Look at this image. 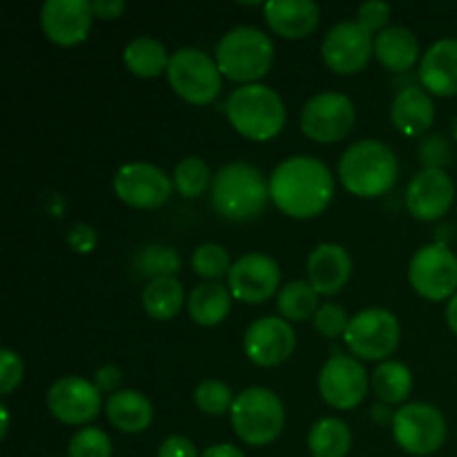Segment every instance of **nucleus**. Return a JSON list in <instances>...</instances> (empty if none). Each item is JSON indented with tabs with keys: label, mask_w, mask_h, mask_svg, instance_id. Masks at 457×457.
<instances>
[{
	"label": "nucleus",
	"mask_w": 457,
	"mask_h": 457,
	"mask_svg": "<svg viewBox=\"0 0 457 457\" xmlns=\"http://www.w3.org/2000/svg\"><path fill=\"white\" fill-rule=\"evenodd\" d=\"M333 195V174L315 156H290L270 177V199L293 219L317 217L328 208Z\"/></svg>",
	"instance_id": "obj_1"
},
{
	"label": "nucleus",
	"mask_w": 457,
	"mask_h": 457,
	"mask_svg": "<svg viewBox=\"0 0 457 457\" xmlns=\"http://www.w3.org/2000/svg\"><path fill=\"white\" fill-rule=\"evenodd\" d=\"M270 199V183L250 163H228L212 179V205L228 221L259 217Z\"/></svg>",
	"instance_id": "obj_2"
},
{
	"label": "nucleus",
	"mask_w": 457,
	"mask_h": 457,
	"mask_svg": "<svg viewBox=\"0 0 457 457\" xmlns=\"http://www.w3.org/2000/svg\"><path fill=\"white\" fill-rule=\"evenodd\" d=\"M339 179L344 187L357 196H379L393 187L397 179V156L391 147L375 138L357 141L339 161Z\"/></svg>",
	"instance_id": "obj_3"
},
{
	"label": "nucleus",
	"mask_w": 457,
	"mask_h": 457,
	"mask_svg": "<svg viewBox=\"0 0 457 457\" xmlns=\"http://www.w3.org/2000/svg\"><path fill=\"white\" fill-rule=\"evenodd\" d=\"M226 114L237 132L253 141L277 137L286 123V105L268 85L250 83L232 89L226 101Z\"/></svg>",
	"instance_id": "obj_4"
},
{
	"label": "nucleus",
	"mask_w": 457,
	"mask_h": 457,
	"mask_svg": "<svg viewBox=\"0 0 457 457\" xmlns=\"http://www.w3.org/2000/svg\"><path fill=\"white\" fill-rule=\"evenodd\" d=\"M275 47L262 29L239 25L221 36L217 45V65L221 74L239 83H253L270 71Z\"/></svg>",
	"instance_id": "obj_5"
},
{
	"label": "nucleus",
	"mask_w": 457,
	"mask_h": 457,
	"mask_svg": "<svg viewBox=\"0 0 457 457\" xmlns=\"http://www.w3.org/2000/svg\"><path fill=\"white\" fill-rule=\"evenodd\" d=\"M232 428L250 446H266L284 431V402L272 391L250 386L235 397L230 409Z\"/></svg>",
	"instance_id": "obj_6"
},
{
	"label": "nucleus",
	"mask_w": 457,
	"mask_h": 457,
	"mask_svg": "<svg viewBox=\"0 0 457 457\" xmlns=\"http://www.w3.org/2000/svg\"><path fill=\"white\" fill-rule=\"evenodd\" d=\"M168 79L174 92L187 103L205 105L214 101L221 89V71L219 65L196 47H181L170 56Z\"/></svg>",
	"instance_id": "obj_7"
},
{
	"label": "nucleus",
	"mask_w": 457,
	"mask_h": 457,
	"mask_svg": "<svg viewBox=\"0 0 457 457\" xmlns=\"http://www.w3.org/2000/svg\"><path fill=\"white\" fill-rule=\"evenodd\" d=\"M393 436L411 455H431L445 445L446 420L427 402L404 404L393 418Z\"/></svg>",
	"instance_id": "obj_8"
},
{
	"label": "nucleus",
	"mask_w": 457,
	"mask_h": 457,
	"mask_svg": "<svg viewBox=\"0 0 457 457\" xmlns=\"http://www.w3.org/2000/svg\"><path fill=\"white\" fill-rule=\"evenodd\" d=\"M348 348L361 360H384L393 355L400 344V324L393 312L384 308H366L357 312L344 333Z\"/></svg>",
	"instance_id": "obj_9"
},
{
	"label": "nucleus",
	"mask_w": 457,
	"mask_h": 457,
	"mask_svg": "<svg viewBox=\"0 0 457 457\" xmlns=\"http://www.w3.org/2000/svg\"><path fill=\"white\" fill-rule=\"evenodd\" d=\"M409 279L422 297L442 302L457 290V257L446 244H428L415 253Z\"/></svg>",
	"instance_id": "obj_10"
},
{
	"label": "nucleus",
	"mask_w": 457,
	"mask_h": 457,
	"mask_svg": "<svg viewBox=\"0 0 457 457\" xmlns=\"http://www.w3.org/2000/svg\"><path fill=\"white\" fill-rule=\"evenodd\" d=\"M357 119L355 105L346 94L321 92L302 110V129L320 143H335L346 137Z\"/></svg>",
	"instance_id": "obj_11"
},
{
	"label": "nucleus",
	"mask_w": 457,
	"mask_h": 457,
	"mask_svg": "<svg viewBox=\"0 0 457 457\" xmlns=\"http://www.w3.org/2000/svg\"><path fill=\"white\" fill-rule=\"evenodd\" d=\"M114 192L132 208H159L172 195V181L156 165L134 161L119 168L114 177Z\"/></svg>",
	"instance_id": "obj_12"
},
{
	"label": "nucleus",
	"mask_w": 457,
	"mask_h": 457,
	"mask_svg": "<svg viewBox=\"0 0 457 457\" xmlns=\"http://www.w3.org/2000/svg\"><path fill=\"white\" fill-rule=\"evenodd\" d=\"M373 54V36L357 21H344L330 27L321 45L326 65L337 74H355L364 70Z\"/></svg>",
	"instance_id": "obj_13"
},
{
	"label": "nucleus",
	"mask_w": 457,
	"mask_h": 457,
	"mask_svg": "<svg viewBox=\"0 0 457 457\" xmlns=\"http://www.w3.org/2000/svg\"><path fill=\"white\" fill-rule=\"evenodd\" d=\"M369 391V375L355 357L335 355L320 373V393L333 409H355Z\"/></svg>",
	"instance_id": "obj_14"
},
{
	"label": "nucleus",
	"mask_w": 457,
	"mask_h": 457,
	"mask_svg": "<svg viewBox=\"0 0 457 457\" xmlns=\"http://www.w3.org/2000/svg\"><path fill=\"white\" fill-rule=\"evenodd\" d=\"M279 281L281 270L277 262L262 253L244 254L228 272V288L232 297L245 303H262L270 299Z\"/></svg>",
	"instance_id": "obj_15"
},
{
	"label": "nucleus",
	"mask_w": 457,
	"mask_h": 457,
	"mask_svg": "<svg viewBox=\"0 0 457 457\" xmlns=\"http://www.w3.org/2000/svg\"><path fill=\"white\" fill-rule=\"evenodd\" d=\"M101 391L94 382L67 375L54 382L47 391V409L65 424H87L101 411Z\"/></svg>",
	"instance_id": "obj_16"
},
{
	"label": "nucleus",
	"mask_w": 457,
	"mask_h": 457,
	"mask_svg": "<svg viewBox=\"0 0 457 457\" xmlns=\"http://www.w3.org/2000/svg\"><path fill=\"white\" fill-rule=\"evenodd\" d=\"M293 326L279 317H262L245 330L244 351L259 366H279L295 351Z\"/></svg>",
	"instance_id": "obj_17"
},
{
	"label": "nucleus",
	"mask_w": 457,
	"mask_h": 457,
	"mask_svg": "<svg viewBox=\"0 0 457 457\" xmlns=\"http://www.w3.org/2000/svg\"><path fill=\"white\" fill-rule=\"evenodd\" d=\"M455 187L445 170L424 168L406 187V208L420 221H436L453 205Z\"/></svg>",
	"instance_id": "obj_18"
},
{
	"label": "nucleus",
	"mask_w": 457,
	"mask_h": 457,
	"mask_svg": "<svg viewBox=\"0 0 457 457\" xmlns=\"http://www.w3.org/2000/svg\"><path fill=\"white\" fill-rule=\"evenodd\" d=\"M92 3L87 0H45L40 25L45 36L58 45L83 43L92 27Z\"/></svg>",
	"instance_id": "obj_19"
},
{
	"label": "nucleus",
	"mask_w": 457,
	"mask_h": 457,
	"mask_svg": "<svg viewBox=\"0 0 457 457\" xmlns=\"http://www.w3.org/2000/svg\"><path fill=\"white\" fill-rule=\"evenodd\" d=\"M353 262L337 244H320L308 257V284L317 295H335L351 279Z\"/></svg>",
	"instance_id": "obj_20"
},
{
	"label": "nucleus",
	"mask_w": 457,
	"mask_h": 457,
	"mask_svg": "<svg viewBox=\"0 0 457 457\" xmlns=\"http://www.w3.org/2000/svg\"><path fill=\"white\" fill-rule=\"evenodd\" d=\"M424 89L437 96L457 94V38H442L424 52L420 62Z\"/></svg>",
	"instance_id": "obj_21"
},
{
	"label": "nucleus",
	"mask_w": 457,
	"mask_h": 457,
	"mask_svg": "<svg viewBox=\"0 0 457 457\" xmlns=\"http://www.w3.org/2000/svg\"><path fill=\"white\" fill-rule=\"evenodd\" d=\"M263 16L272 31L284 38H303L320 22V7L312 0H268Z\"/></svg>",
	"instance_id": "obj_22"
},
{
	"label": "nucleus",
	"mask_w": 457,
	"mask_h": 457,
	"mask_svg": "<svg viewBox=\"0 0 457 457\" xmlns=\"http://www.w3.org/2000/svg\"><path fill=\"white\" fill-rule=\"evenodd\" d=\"M436 119V107L431 96L422 87H404L395 96L391 107V120L406 137H422L428 132Z\"/></svg>",
	"instance_id": "obj_23"
},
{
	"label": "nucleus",
	"mask_w": 457,
	"mask_h": 457,
	"mask_svg": "<svg viewBox=\"0 0 457 457\" xmlns=\"http://www.w3.org/2000/svg\"><path fill=\"white\" fill-rule=\"evenodd\" d=\"M107 420L123 433H141L152 422V404L143 393L123 388L107 397Z\"/></svg>",
	"instance_id": "obj_24"
},
{
	"label": "nucleus",
	"mask_w": 457,
	"mask_h": 457,
	"mask_svg": "<svg viewBox=\"0 0 457 457\" xmlns=\"http://www.w3.org/2000/svg\"><path fill=\"white\" fill-rule=\"evenodd\" d=\"M420 43L411 29L402 25L386 27L375 38V56L384 67L393 71H404L418 61Z\"/></svg>",
	"instance_id": "obj_25"
},
{
	"label": "nucleus",
	"mask_w": 457,
	"mask_h": 457,
	"mask_svg": "<svg viewBox=\"0 0 457 457\" xmlns=\"http://www.w3.org/2000/svg\"><path fill=\"white\" fill-rule=\"evenodd\" d=\"M230 288L217 284V281L199 284L187 297V311H190V317L199 326L221 324L228 312H230Z\"/></svg>",
	"instance_id": "obj_26"
},
{
	"label": "nucleus",
	"mask_w": 457,
	"mask_h": 457,
	"mask_svg": "<svg viewBox=\"0 0 457 457\" xmlns=\"http://www.w3.org/2000/svg\"><path fill=\"white\" fill-rule=\"evenodd\" d=\"M123 61L132 74L143 76V79L159 76L170 65L165 45L152 36H138L129 40L123 49Z\"/></svg>",
	"instance_id": "obj_27"
},
{
	"label": "nucleus",
	"mask_w": 457,
	"mask_h": 457,
	"mask_svg": "<svg viewBox=\"0 0 457 457\" xmlns=\"http://www.w3.org/2000/svg\"><path fill=\"white\" fill-rule=\"evenodd\" d=\"M312 457H346L351 451V428L337 418H321L308 436Z\"/></svg>",
	"instance_id": "obj_28"
},
{
	"label": "nucleus",
	"mask_w": 457,
	"mask_h": 457,
	"mask_svg": "<svg viewBox=\"0 0 457 457\" xmlns=\"http://www.w3.org/2000/svg\"><path fill=\"white\" fill-rule=\"evenodd\" d=\"M183 306V286L174 277H159L152 279L143 290V308L154 320H170Z\"/></svg>",
	"instance_id": "obj_29"
},
{
	"label": "nucleus",
	"mask_w": 457,
	"mask_h": 457,
	"mask_svg": "<svg viewBox=\"0 0 457 457\" xmlns=\"http://www.w3.org/2000/svg\"><path fill=\"white\" fill-rule=\"evenodd\" d=\"M375 395L386 404H400L411 395L413 388V375L400 361H384L373 373Z\"/></svg>",
	"instance_id": "obj_30"
},
{
	"label": "nucleus",
	"mask_w": 457,
	"mask_h": 457,
	"mask_svg": "<svg viewBox=\"0 0 457 457\" xmlns=\"http://www.w3.org/2000/svg\"><path fill=\"white\" fill-rule=\"evenodd\" d=\"M277 308L281 315L290 321H303L308 317H315L317 308V290L306 281H290L281 288Z\"/></svg>",
	"instance_id": "obj_31"
},
{
	"label": "nucleus",
	"mask_w": 457,
	"mask_h": 457,
	"mask_svg": "<svg viewBox=\"0 0 457 457\" xmlns=\"http://www.w3.org/2000/svg\"><path fill=\"white\" fill-rule=\"evenodd\" d=\"M179 268H181V257L170 245H147L137 257V270L152 279L172 277Z\"/></svg>",
	"instance_id": "obj_32"
},
{
	"label": "nucleus",
	"mask_w": 457,
	"mask_h": 457,
	"mask_svg": "<svg viewBox=\"0 0 457 457\" xmlns=\"http://www.w3.org/2000/svg\"><path fill=\"white\" fill-rule=\"evenodd\" d=\"M174 187L179 190V195L187 196V199H195L205 192L210 183V170L199 156H186L183 161H179V165L174 168Z\"/></svg>",
	"instance_id": "obj_33"
},
{
	"label": "nucleus",
	"mask_w": 457,
	"mask_h": 457,
	"mask_svg": "<svg viewBox=\"0 0 457 457\" xmlns=\"http://www.w3.org/2000/svg\"><path fill=\"white\" fill-rule=\"evenodd\" d=\"M192 268H195L196 275L217 281L219 277L230 272V254H228V250L223 245L204 244L192 254Z\"/></svg>",
	"instance_id": "obj_34"
},
{
	"label": "nucleus",
	"mask_w": 457,
	"mask_h": 457,
	"mask_svg": "<svg viewBox=\"0 0 457 457\" xmlns=\"http://www.w3.org/2000/svg\"><path fill=\"white\" fill-rule=\"evenodd\" d=\"M195 402L208 415H223L235 404L230 386L226 382H221V379H204L195 388Z\"/></svg>",
	"instance_id": "obj_35"
},
{
	"label": "nucleus",
	"mask_w": 457,
	"mask_h": 457,
	"mask_svg": "<svg viewBox=\"0 0 457 457\" xmlns=\"http://www.w3.org/2000/svg\"><path fill=\"white\" fill-rule=\"evenodd\" d=\"M67 453L70 457H112V442L103 428H80L71 436Z\"/></svg>",
	"instance_id": "obj_36"
},
{
	"label": "nucleus",
	"mask_w": 457,
	"mask_h": 457,
	"mask_svg": "<svg viewBox=\"0 0 457 457\" xmlns=\"http://www.w3.org/2000/svg\"><path fill=\"white\" fill-rule=\"evenodd\" d=\"M348 315L342 306L337 303H324L320 311L312 317V324H315L317 333H321L324 337H339V335L346 333L348 328Z\"/></svg>",
	"instance_id": "obj_37"
},
{
	"label": "nucleus",
	"mask_w": 457,
	"mask_h": 457,
	"mask_svg": "<svg viewBox=\"0 0 457 457\" xmlns=\"http://www.w3.org/2000/svg\"><path fill=\"white\" fill-rule=\"evenodd\" d=\"M420 159H422V163L427 165V168L442 170V165L449 163L451 159V150L446 138L440 137V134H428L422 141V145H420Z\"/></svg>",
	"instance_id": "obj_38"
},
{
	"label": "nucleus",
	"mask_w": 457,
	"mask_h": 457,
	"mask_svg": "<svg viewBox=\"0 0 457 457\" xmlns=\"http://www.w3.org/2000/svg\"><path fill=\"white\" fill-rule=\"evenodd\" d=\"M22 379V361L18 357V353H13L12 348H3L0 351V393L7 395L13 388L21 384Z\"/></svg>",
	"instance_id": "obj_39"
},
{
	"label": "nucleus",
	"mask_w": 457,
	"mask_h": 457,
	"mask_svg": "<svg viewBox=\"0 0 457 457\" xmlns=\"http://www.w3.org/2000/svg\"><path fill=\"white\" fill-rule=\"evenodd\" d=\"M391 18V4L382 3V0H369L361 3L357 9V22L373 34L375 29H382L386 21Z\"/></svg>",
	"instance_id": "obj_40"
},
{
	"label": "nucleus",
	"mask_w": 457,
	"mask_h": 457,
	"mask_svg": "<svg viewBox=\"0 0 457 457\" xmlns=\"http://www.w3.org/2000/svg\"><path fill=\"white\" fill-rule=\"evenodd\" d=\"M67 244L80 254H87L92 253L94 245H96V230L87 223H76L67 230Z\"/></svg>",
	"instance_id": "obj_41"
},
{
	"label": "nucleus",
	"mask_w": 457,
	"mask_h": 457,
	"mask_svg": "<svg viewBox=\"0 0 457 457\" xmlns=\"http://www.w3.org/2000/svg\"><path fill=\"white\" fill-rule=\"evenodd\" d=\"M156 457H196V446L183 436H170L161 442Z\"/></svg>",
	"instance_id": "obj_42"
},
{
	"label": "nucleus",
	"mask_w": 457,
	"mask_h": 457,
	"mask_svg": "<svg viewBox=\"0 0 457 457\" xmlns=\"http://www.w3.org/2000/svg\"><path fill=\"white\" fill-rule=\"evenodd\" d=\"M120 379H123V375H120L119 366L105 364V366H101L96 373H94V386H96L101 393H112V395H114V391L119 388Z\"/></svg>",
	"instance_id": "obj_43"
},
{
	"label": "nucleus",
	"mask_w": 457,
	"mask_h": 457,
	"mask_svg": "<svg viewBox=\"0 0 457 457\" xmlns=\"http://www.w3.org/2000/svg\"><path fill=\"white\" fill-rule=\"evenodd\" d=\"M92 12L94 16L112 21V18H119L125 12V3L123 0H94Z\"/></svg>",
	"instance_id": "obj_44"
},
{
	"label": "nucleus",
	"mask_w": 457,
	"mask_h": 457,
	"mask_svg": "<svg viewBox=\"0 0 457 457\" xmlns=\"http://www.w3.org/2000/svg\"><path fill=\"white\" fill-rule=\"evenodd\" d=\"M201 457H245L237 446L232 445H214L210 449H205Z\"/></svg>",
	"instance_id": "obj_45"
},
{
	"label": "nucleus",
	"mask_w": 457,
	"mask_h": 457,
	"mask_svg": "<svg viewBox=\"0 0 457 457\" xmlns=\"http://www.w3.org/2000/svg\"><path fill=\"white\" fill-rule=\"evenodd\" d=\"M446 321H449L451 330L457 335V293L451 297L449 306H446Z\"/></svg>",
	"instance_id": "obj_46"
},
{
	"label": "nucleus",
	"mask_w": 457,
	"mask_h": 457,
	"mask_svg": "<svg viewBox=\"0 0 457 457\" xmlns=\"http://www.w3.org/2000/svg\"><path fill=\"white\" fill-rule=\"evenodd\" d=\"M370 415H373V420H378V422H386V420L395 418V415H393L386 406H373V413Z\"/></svg>",
	"instance_id": "obj_47"
},
{
	"label": "nucleus",
	"mask_w": 457,
	"mask_h": 457,
	"mask_svg": "<svg viewBox=\"0 0 457 457\" xmlns=\"http://www.w3.org/2000/svg\"><path fill=\"white\" fill-rule=\"evenodd\" d=\"M0 415H3V428H0V436H7V428H9V415H7V406H0Z\"/></svg>",
	"instance_id": "obj_48"
}]
</instances>
